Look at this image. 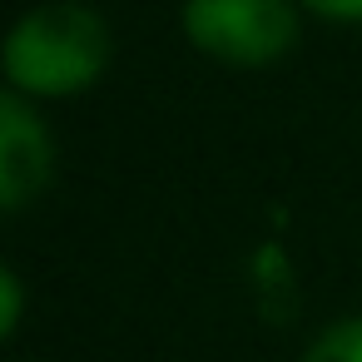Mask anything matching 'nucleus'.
Wrapping results in <instances>:
<instances>
[{
  "label": "nucleus",
  "mask_w": 362,
  "mask_h": 362,
  "mask_svg": "<svg viewBox=\"0 0 362 362\" xmlns=\"http://www.w3.org/2000/svg\"><path fill=\"white\" fill-rule=\"evenodd\" d=\"M55 174V139L45 119L21 100L0 95V214H16L45 194Z\"/></svg>",
  "instance_id": "nucleus-3"
},
{
  "label": "nucleus",
  "mask_w": 362,
  "mask_h": 362,
  "mask_svg": "<svg viewBox=\"0 0 362 362\" xmlns=\"http://www.w3.org/2000/svg\"><path fill=\"white\" fill-rule=\"evenodd\" d=\"M303 6L327 21H362V0H303Z\"/></svg>",
  "instance_id": "nucleus-6"
},
{
  "label": "nucleus",
  "mask_w": 362,
  "mask_h": 362,
  "mask_svg": "<svg viewBox=\"0 0 362 362\" xmlns=\"http://www.w3.org/2000/svg\"><path fill=\"white\" fill-rule=\"evenodd\" d=\"M11 85L35 100H65L90 90L110 65V25L75 0H55L16 21L0 45Z\"/></svg>",
  "instance_id": "nucleus-1"
},
{
  "label": "nucleus",
  "mask_w": 362,
  "mask_h": 362,
  "mask_svg": "<svg viewBox=\"0 0 362 362\" xmlns=\"http://www.w3.org/2000/svg\"><path fill=\"white\" fill-rule=\"evenodd\" d=\"M303 362H362V317H337V322H327V327L308 342Z\"/></svg>",
  "instance_id": "nucleus-4"
},
{
  "label": "nucleus",
  "mask_w": 362,
  "mask_h": 362,
  "mask_svg": "<svg viewBox=\"0 0 362 362\" xmlns=\"http://www.w3.org/2000/svg\"><path fill=\"white\" fill-rule=\"evenodd\" d=\"M184 35L223 65L258 70L298 40V16L288 0H189Z\"/></svg>",
  "instance_id": "nucleus-2"
},
{
  "label": "nucleus",
  "mask_w": 362,
  "mask_h": 362,
  "mask_svg": "<svg viewBox=\"0 0 362 362\" xmlns=\"http://www.w3.org/2000/svg\"><path fill=\"white\" fill-rule=\"evenodd\" d=\"M21 317H25V288L6 263H0V342L21 327Z\"/></svg>",
  "instance_id": "nucleus-5"
}]
</instances>
